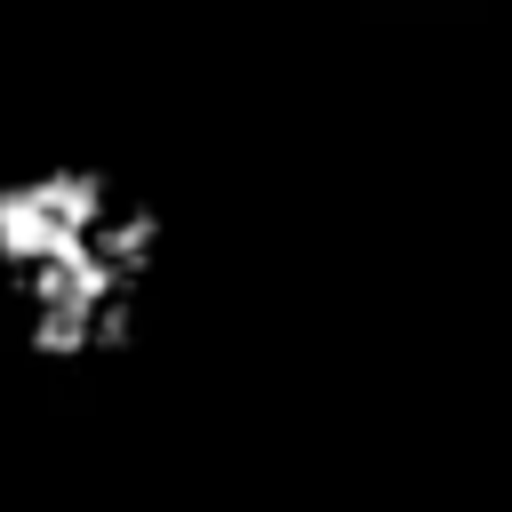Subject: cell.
Instances as JSON below:
<instances>
[{
	"mask_svg": "<svg viewBox=\"0 0 512 512\" xmlns=\"http://www.w3.org/2000/svg\"><path fill=\"white\" fill-rule=\"evenodd\" d=\"M176 280L168 192L96 152L32 144L0 160V352L32 376L120 368Z\"/></svg>",
	"mask_w": 512,
	"mask_h": 512,
	"instance_id": "cell-1",
	"label": "cell"
}]
</instances>
